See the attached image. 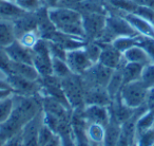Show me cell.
Listing matches in <instances>:
<instances>
[{"instance_id":"42","label":"cell","mask_w":154,"mask_h":146,"mask_svg":"<svg viewBox=\"0 0 154 146\" xmlns=\"http://www.w3.org/2000/svg\"><path fill=\"white\" fill-rule=\"evenodd\" d=\"M138 7H146L154 9V0H133Z\"/></svg>"},{"instance_id":"35","label":"cell","mask_w":154,"mask_h":146,"mask_svg":"<svg viewBox=\"0 0 154 146\" xmlns=\"http://www.w3.org/2000/svg\"><path fill=\"white\" fill-rule=\"evenodd\" d=\"M138 45L141 46V47L147 51V53L149 54L150 58H151L152 62H154V38L139 35Z\"/></svg>"},{"instance_id":"44","label":"cell","mask_w":154,"mask_h":146,"mask_svg":"<svg viewBox=\"0 0 154 146\" xmlns=\"http://www.w3.org/2000/svg\"><path fill=\"white\" fill-rule=\"evenodd\" d=\"M9 1H15V0H9Z\"/></svg>"},{"instance_id":"32","label":"cell","mask_w":154,"mask_h":146,"mask_svg":"<svg viewBox=\"0 0 154 146\" xmlns=\"http://www.w3.org/2000/svg\"><path fill=\"white\" fill-rule=\"evenodd\" d=\"M56 135H56L53 130H51V129H50L47 125L43 124V122H42L40 128H39V132H38V145L47 146L50 142L55 139Z\"/></svg>"},{"instance_id":"47","label":"cell","mask_w":154,"mask_h":146,"mask_svg":"<svg viewBox=\"0 0 154 146\" xmlns=\"http://www.w3.org/2000/svg\"><path fill=\"white\" fill-rule=\"evenodd\" d=\"M152 146H154V144H153V145H152Z\"/></svg>"},{"instance_id":"34","label":"cell","mask_w":154,"mask_h":146,"mask_svg":"<svg viewBox=\"0 0 154 146\" xmlns=\"http://www.w3.org/2000/svg\"><path fill=\"white\" fill-rule=\"evenodd\" d=\"M154 144V127L137 135L134 146H152Z\"/></svg>"},{"instance_id":"3","label":"cell","mask_w":154,"mask_h":146,"mask_svg":"<svg viewBox=\"0 0 154 146\" xmlns=\"http://www.w3.org/2000/svg\"><path fill=\"white\" fill-rule=\"evenodd\" d=\"M148 94V88L143 85V83L139 81L127 83L122 86L118 97L132 109H137L141 106L146 105Z\"/></svg>"},{"instance_id":"28","label":"cell","mask_w":154,"mask_h":146,"mask_svg":"<svg viewBox=\"0 0 154 146\" xmlns=\"http://www.w3.org/2000/svg\"><path fill=\"white\" fill-rule=\"evenodd\" d=\"M52 71H53V75H55L60 80L70 75L72 73L66 60L53 57H52Z\"/></svg>"},{"instance_id":"14","label":"cell","mask_w":154,"mask_h":146,"mask_svg":"<svg viewBox=\"0 0 154 146\" xmlns=\"http://www.w3.org/2000/svg\"><path fill=\"white\" fill-rule=\"evenodd\" d=\"M48 7H41L35 11L37 17V32L40 38L49 39V37L56 31V28L50 19Z\"/></svg>"},{"instance_id":"37","label":"cell","mask_w":154,"mask_h":146,"mask_svg":"<svg viewBox=\"0 0 154 146\" xmlns=\"http://www.w3.org/2000/svg\"><path fill=\"white\" fill-rule=\"evenodd\" d=\"M39 38H40V37H39V35H38V32H37V31H32V32H29V33H26V34L22 35L20 38H18V40H19L22 45L26 46V47L32 49L35 43L38 41Z\"/></svg>"},{"instance_id":"17","label":"cell","mask_w":154,"mask_h":146,"mask_svg":"<svg viewBox=\"0 0 154 146\" xmlns=\"http://www.w3.org/2000/svg\"><path fill=\"white\" fill-rule=\"evenodd\" d=\"M109 108H110V113H111V118L114 119L120 125H122L125 122H127L134 114L135 110H136V109H132L129 106H127L126 104L122 103V101L120 100V97L118 95L115 99L112 100V103L109 106Z\"/></svg>"},{"instance_id":"29","label":"cell","mask_w":154,"mask_h":146,"mask_svg":"<svg viewBox=\"0 0 154 146\" xmlns=\"http://www.w3.org/2000/svg\"><path fill=\"white\" fill-rule=\"evenodd\" d=\"M110 7L122 11V13H134L138 5L133 0H106Z\"/></svg>"},{"instance_id":"43","label":"cell","mask_w":154,"mask_h":146,"mask_svg":"<svg viewBox=\"0 0 154 146\" xmlns=\"http://www.w3.org/2000/svg\"><path fill=\"white\" fill-rule=\"evenodd\" d=\"M13 94L14 92L11 88H0V101L8 99V97H12Z\"/></svg>"},{"instance_id":"30","label":"cell","mask_w":154,"mask_h":146,"mask_svg":"<svg viewBox=\"0 0 154 146\" xmlns=\"http://www.w3.org/2000/svg\"><path fill=\"white\" fill-rule=\"evenodd\" d=\"M84 49H85V51H86L87 55L89 56V58H90L93 64L98 62L99 56H100V53H101L100 43L95 40L87 41L86 45L84 46Z\"/></svg>"},{"instance_id":"26","label":"cell","mask_w":154,"mask_h":146,"mask_svg":"<svg viewBox=\"0 0 154 146\" xmlns=\"http://www.w3.org/2000/svg\"><path fill=\"white\" fill-rule=\"evenodd\" d=\"M125 85L124 83V76H122V68H117L113 71L111 78H110L109 83L107 85V91L111 99H115L118 94H119L120 90H122V86Z\"/></svg>"},{"instance_id":"1","label":"cell","mask_w":154,"mask_h":146,"mask_svg":"<svg viewBox=\"0 0 154 146\" xmlns=\"http://www.w3.org/2000/svg\"><path fill=\"white\" fill-rule=\"evenodd\" d=\"M48 12L50 19L57 31L86 40L82 15L78 11L74 9L54 7L49 8Z\"/></svg>"},{"instance_id":"5","label":"cell","mask_w":154,"mask_h":146,"mask_svg":"<svg viewBox=\"0 0 154 146\" xmlns=\"http://www.w3.org/2000/svg\"><path fill=\"white\" fill-rule=\"evenodd\" d=\"M33 52V65L38 71L40 78L52 75V56L49 50L48 40L39 38L38 41L32 48Z\"/></svg>"},{"instance_id":"21","label":"cell","mask_w":154,"mask_h":146,"mask_svg":"<svg viewBox=\"0 0 154 146\" xmlns=\"http://www.w3.org/2000/svg\"><path fill=\"white\" fill-rule=\"evenodd\" d=\"M26 13V10L20 8L15 1L0 0V19L15 20Z\"/></svg>"},{"instance_id":"18","label":"cell","mask_w":154,"mask_h":146,"mask_svg":"<svg viewBox=\"0 0 154 146\" xmlns=\"http://www.w3.org/2000/svg\"><path fill=\"white\" fill-rule=\"evenodd\" d=\"M10 73L16 74V75L28 78V80L31 81H38L40 78L38 71L36 70L34 65L32 64L11 62V65H10Z\"/></svg>"},{"instance_id":"46","label":"cell","mask_w":154,"mask_h":146,"mask_svg":"<svg viewBox=\"0 0 154 146\" xmlns=\"http://www.w3.org/2000/svg\"><path fill=\"white\" fill-rule=\"evenodd\" d=\"M19 146H22V144H20V145H19Z\"/></svg>"},{"instance_id":"41","label":"cell","mask_w":154,"mask_h":146,"mask_svg":"<svg viewBox=\"0 0 154 146\" xmlns=\"http://www.w3.org/2000/svg\"><path fill=\"white\" fill-rule=\"evenodd\" d=\"M146 105L149 108H154V87L148 89V94H147V101H146Z\"/></svg>"},{"instance_id":"15","label":"cell","mask_w":154,"mask_h":146,"mask_svg":"<svg viewBox=\"0 0 154 146\" xmlns=\"http://www.w3.org/2000/svg\"><path fill=\"white\" fill-rule=\"evenodd\" d=\"M112 99L107 91V88L96 87V88L85 89V105H100L110 106Z\"/></svg>"},{"instance_id":"24","label":"cell","mask_w":154,"mask_h":146,"mask_svg":"<svg viewBox=\"0 0 154 146\" xmlns=\"http://www.w3.org/2000/svg\"><path fill=\"white\" fill-rule=\"evenodd\" d=\"M154 127V108H148L138 116L135 124V135H139L140 133L149 130ZM136 139V138H135Z\"/></svg>"},{"instance_id":"38","label":"cell","mask_w":154,"mask_h":146,"mask_svg":"<svg viewBox=\"0 0 154 146\" xmlns=\"http://www.w3.org/2000/svg\"><path fill=\"white\" fill-rule=\"evenodd\" d=\"M12 60L10 59L9 55L5 52L3 48H0V69H2L3 71L9 74L10 73V65H11Z\"/></svg>"},{"instance_id":"10","label":"cell","mask_w":154,"mask_h":146,"mask_svg":"<svg viewBox=\"0 0 154 146\" xmlns=\"http://www.w3.org/2000/svg\"><path fill=\"white\" fill-rule=\"evenodd\" d=\"M100 46L101 53L100 56H99L98 62H100L101 65L108 67V68L113 69V70L119 68V67H122L124 65V62L126 60L124 59L122 53H120L118 50H116L112 46V43H100Z\"/></svg>"},{"instance_id":"12","label":"cell","mask_w":154,"mask_h":146,"mask_svg":"<svg viewBox=\"0 0 154 146\" xmlns=\"http://www.w3.org/2000/svg\"><path fill=\"white\" fill-rule=\"evenodd\" d=\"M120 15L133 27V29L139 35L154 38V24L150 22L149 20L145 19V18L140 17L134 13H122Z\"/></svg>"},{"instance_id":"45","label":"cell","mask_w":154,"mask_h":146,"mask_svg":"<svg viewBox=\"0 0 154 146\" xmlns=\"http://www.w3.org/2000/svg\"><path fill=\"white\" fill-rule=\"evenodd\" d=\"M58 146H61V143H60V144H59V145H58Z\"/></svg>"},{"instance_id":"40","label":"cell","mask_w":154,"mask_h":146,"mask_svg":"<svg viewBox=\"0 0 154 146\" xmlns=\"http://www.w3.org/2000/svg\"><path fill=\"white\" fill-rule=\"evenodd\" d=\"M84 0H57L55 7L66 8V9H75Z\"/></svg>"},{"instance_id":"7","label":"cell","mask_w":154,"mask_h":146,"mask_svg":"<svg viewBox=\"0 0 154 146\" xmlns=\"http://www.w3.org/2000/svg\"><path fill=\"white\" fill-rule=\"evenodd\" d=\"M107 14L103 13H92L82 15L85 35L86 40H97L101 36L106 28Z\"/></svg>"},{"instance_id":"8","label":"cell","mask_w":154,"mask_h":146,"mask_svg":"<svg viewBox=\"0 0 154 146\" xmlns=\"http://www.w3.org/2000/svg\"><path fill=\"white\" fill-rule=\"evenodd\" d=\"M66 62L71 72L77 75H82L89 68L94 65L87 55L84 47L66 52Z\"/></svg>"},{"instance_id":"25","label":"cell","mask_w":154,"mask_h":146,"mask_svg":"<svg viewBox=\"0 0 154 146\" xmlns=\"http://www.w3.org/2000/svg\"><path fill=\"white\" fill-rule=\"evenodd\" d=\"M143 65L135 64V62H125L120 68H122V76H124V83H131L135 81H139L141 76V72L143 69Z\"/></svg>"},{"instance_id":"11","label":"cell","mask_w":154,"mask_h":146,"mask_svg":"<svg viewBox=\"0 0 154 146\" xmlns=\"http://www.w3.org/2000/svg\"><path fill=\"white\" fill-rule=\"evenodd\" d=\"M5 50L12 62L33 65L32 49L22 45L18 39H15L11 45L8 46L7 48H5Z\"/></svg>"},{"instance_id":"4","label":"cell","mask_w":154,"mask_h":146,"mask_svg":"<svg viewBox=\"0 0 154 146\" xmlns=\"http://www.w3.org/2000/svg\"><path fill=\"white\" fill-rule=\"evenodd\" d=\"M113 69L101 65L100 62H96L91 68H89L82 74V81L84 84V88H96L103 87L107 88V85L113 74Z\"/></svg>"},{"instance_id":"2","label":"cell","mask_w":154,"mask_h":146,"mask_svg":"<svg viewBox=\"0 0 154 146\" xmlns=\"http://www.w3.org/2000/svg\"><path fill=\"white\" fill-rule=\"evenodd\" d=\"M61 86L63 89L68 103L72 110L82 109L85 107V88L82 76L71 73L70 75L61 78Z\"/></svg>"},{"instance_id":"19","label":"cell","mask_w":154,"mask_h":146,"mask_svg":"<svg viewBox=\"0 0 154 146\" xmlns=\"http://www.w3.org/2000/svg\"><path fill=\"white\" fill-rule=\"evenodd\" d=\"M122 56H124V59L127 62H135V64L143 65V66H146V65H149L152 62L147 51L139 45H136L128 49L126 52L122 53Z\"/></svg>"},{"instance_id":"23","label":"cell","mask_w":154,"mask_h":146,"mask_svg":"<svg viewBox=\"0 0 154 146\" xmlns=\"http://www.w3.org/2000/svg\"><path fill=\"white\" fill-rule=\"evenodd\" d=\"M16 38L13 20L0 19V48H7Z\"/></svg>"},{"instance_id":"31","label":"cell","mask_w":154,"mask_h":146,"mask_svg":"<svg viewBox=\"0 0 154 146\" xmlns=\"http://www.w3.org/2000/svg\"><path fill=\"white\" fill-rule=\"evenodd\" d=\"M14 109L13 95L5 100L0 101V124L5 123L11 116Z\"/></svg>"},{"instance_id":"27","label":"cell","mask_w":154,"mask_h":146,"mask_svg":"<svg viewBox=\"0 0 154 146\" xmlns=\"http://www.w3.org/2000/svg\"><path fill=\"white\" fill-rule=\"evenodd\" d=\"M138 43H139V35L138 36H120L114 39L111 43L120 53H124L128 49L138 45Z\"/></svg>"},{"instance_id":"13","label":"cell","mask_w":154,"mask_h":146,"mask_svg":"<svg viewBox=\"0 0 154 146\" xmlns=\"http://www.w3.org/2000/svg\"><path fill=\"white\" fill-rule=\"evenodd\" d=\"M16 38H20L22 35L32 31H37V17L35 12H26L17 19L13 20Z\"/></svg>"},{"instance_id":"22","label":"cell","mask_w":154,"mask_h":146,"mask_svg":"<svg viewBox=\"0 0 154 146\" xmlns=\"http://www.w3.org/2000/svg\"><path fill=\"white\" fill-rule=\"evenodd\" d=\"M86 137L90 146H103L105 138V126L94 123H87Z\"/></svg>"},{"instance_id":"33","label":"cell","mask_w":154,"mask_h":146,"mask_svg":"<svg viewBox=\"0 0 154 146\" xmlns=\"http://www.w3.org/2000/svg\"><path fill=\"white\" fill-rule=\"evenodd\" d=\"M140 81L148 89L154 87V62L146 65L141 72Z\"/></svg>"},{"instance_id":"36","label":"cell","mask_w":154,"mask_h":146,"mask_svg":"<svg viewBox=\"0 0 154 146\" xmlns=\"http://www.w3.org/2000/svg\"><path fill=\"white\" fill-rule=\"evenodd\" d=\"M48 45H49V50L51 56L53 58H60V59H64L66 60V51L59 46L58 43H54L52 40H48Z\"/></svg>"},{"instance_id":"39","label":"cell","mask_w":154,"mask_h":146,"mask_svg":"<svg viewBox=\"0 0 154 146\" xmlns=\"http://www.w3.org/2000/svg\"><path fill=\"white\" fill-rule=\"evenodd\" d=\"M59 137L61 140V146H76V141H75V137L73 135V130L63 133Z\"/></svg>"},{"instance_id":"9","label":"cell","mask_w":154,"mask_h":146,"mask_svg":"<svg viewBox=\"0 0 154 146\" xmlns=\"http://www.w3.org/2000/svg\"><path fill=\"white\" fill-rule=\"evenodd\" d=\"M79 111L86 123L100 124L106 127L111 119L109 106L85 105V107L79 109Z\"/></svg>"},{"instance_id":"16","label":"cell","mask_w":154,"mask_h":146,"mask_svg":"<svg viewBox=\"0 0 154 146\" xmlns=\"http://www.w3.org/2000/svg\"><path fill=\"white\" fill-rule=\"evenodd\" d=\"M47 40H52V41H54V43H58V45L61 46L66 52L71 51V50L82 48L87 43V40H85V39L64 34V33H61L57 30H56Z\"/></svg>"},{"instance_id":"20","label":"cell","mask_w":154,"mask_h":146,"mask_svg":"<svg viewBox=\"0 0 154 146\" xmlns=\"http://www.w3.org/2000/svg\"><path fill=\"white\" fill-rule=\"evenodd\" d=\"M122 135V125L114 119H110L109 123L105 127V138L103 146H117Z\"/></svg>"},{"instance_id":"6","label":"cell","mask_w":154,"mask_h":146,"mask_svg":"<svg viewBox=\"0 0 154 146\" xmlns=\"http://www.w3.org/2000/svg\"><path fill=\"white\" fill-rule=\"evenodd\" d=\"M40 80V78H39ZM31 81L28 78H21L16 74H8L7 82L9 83L10 87L12 88L15 94L26 95V97H33V95H40L41 92V84L40 81Z\"/></svg>"}]
</instances>
